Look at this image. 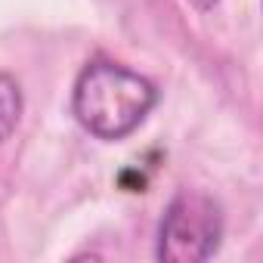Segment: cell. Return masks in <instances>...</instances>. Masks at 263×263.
<instances>
[{"mask_svg": "<svg viewBox=\"0 0 263 263\" xmlns=\"http://www.w3.org/2000/svg\"><path fill=\"white\" fill-rule=\"evenodd\" d=\"M155 102L158 90L140 71L108 59H93L74 81L71 115L90 137L118 143L146 121Z\"/></svg>", "mask_w": 263, "mask_h": 263, "instance_id": "obj_1", "label": "cell"}, {"mask_svg": "<svg viewBox=\"0 0 263 263\" xmlns=\"http://www.w3.org/2000/svg\"><path fill=\"white\" fill-rule=\"evenodd\" d=\"M223 238V211L201 189H183L164 208L158 226V260L201 263L211 260Z\"/></svg>", "mask_w": 263, "mask_h": 263, "instance_id": "obj_2", "label": "cell"}, {"mask_svg": "<svg viewBox=\"0 0 263 263\" xmlns=\"http://www.w3.org/2000/svg\"><path fill=\"white\" fill-rule=\"evenodd\" d=\"M22 118V87L13 74L0 71V146H4Z\"/></svg>", "mask_w": 263, "mask_h": 263, "instance_id": "obj_3", "label": "cell"}, {"mask_svg": "<svg viewBox=\"0 0 263 263\" xmlns=\"http://www.w3.org/2000/svg\"><path fill=\"white\" fill-rule=\"evenodd\" d=\"M189 4H192L198 13H208V10H214V7L220 4V0H189Z\"/></svg>", "mask_w": 263, "mask_h": 263, "instance_id": "obj_4", "label": "cell"}]
</instances>
